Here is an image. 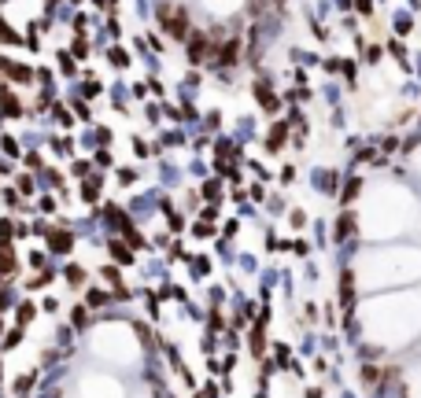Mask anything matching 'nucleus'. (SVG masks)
Instances as JSON below:
<instances>
[{"instance_id":"obj_1","label":"nucleus","mask_w":421,"mask_h":398,"mask_svg":"<svg viewBox=\"0 0 421 398\" xmlns=\"http://www.w3.org/2000/svg\"><path fill=\"white\" fill-rule=\"evenodd\" d=\"M52 251H70V236L67 232H52Z\"/></svg>"},{"instance_id":"obj_3","label":"nucleus","mask_w":421,"mask_h":398,"mask_svg":"<svg viewBox=\"0 0 421 398\" xmlns=\"http://www.w3.org/2000/svg\"><path fill=\"white\" fill-rule=\"evenodd\" d=\"M67 277H70V284H82V269H78V266H74V269H67Z\"/></svg>"},{"instance_id":"obj_2","label":"nucleus","mask_w":421,"mask_h":398,"mask_svg":"<svg viewBox=\"0 0 421 398\" xmlns=\"http://www.w3.org/2000/svg\"><path fill=\"white\" fill-rule=\"evenodd\" d=\"M111 251H115V258H118V262H130V254L122 251V244H111Z\"/></svg>"}]
</instances>
